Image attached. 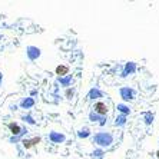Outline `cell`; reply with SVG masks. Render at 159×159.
<instances>
[{"label": "cell", "mask_w": 159, "mask_h": 159, "mask_svg": "<svg viewBox=\"0 0 159 159\" xmlns=\"http://www.w3.org/2000/svg\"><path fill=\"white\" fill-rule=\"evenodd\" d=\"M93 142L99 146V148H109L113 143V135L109 132H98L93 136Z\"/></svg>", "instance_id": "1"}, {"label": "cell", "mask_w": 159, "mask_h": 159, "mask_svg": "<svg viewBox=\"0 0 159 159\" xmlns=\"http://www.w3.org/2000/svg\"><path fill=\"white\" fill-rule=\"evenodd\" d=\"M93 112H95L96 115H99L100 118H105V116L107 115V112H109V106H107L105 102L99 100V102H96V103L93 105Z\"/></svg>", "instance_id": "2"}, {"label": "cell", "mask_w": 159, "mask_h": 159, "mask_svg": "<svg viewBox=\"0 0 159 159\" xmlns=\"http://www.w3.org/2000/svg\"><path fill=\"white\" fill-rule=\"evenodd\" d=\"M120 96H122V99L123 100H132V99H135V96H136V92L133 90V89H130V88H122L120 89Z\"/></svg>", "instance_id": "3"}, {"label": "cell", "mask_w": 159, "mask_h": 159, "mask_svg": "<svg viewBox=\"0 0 159 159\" xmlns=\"http://www.w3.org/2000/svg\"><path fill=\"white\" fill-rule=\"evenodd\" d=\"M49 138H50V141H52L53 143H62V142L66 141V136L59 132H52L49 135Z\"/></svg>", "instance_id": "4"}, {"label": "cell", "mask_w": 159, "mask_h": 159, "mask_svg": "<svg viewBox=\"0 0 159 159\" xmlns=\"http://www.w3.org/2000/svg\"><path fill=\"white\" fill-rule=\"evenodd\" d=\"M67 73H69V66H66V65H59L56 67V75H59L60 78L67 76Z\"/></svg>", "instance_id": "5"}, {"label": "cell", "mask_w": 159, "mask_h": 159, "mask_svg": "<svg viewBox=\"0 0 159 159\" xmlns=\"http://www.w3.org/2000/svg\"><path fill=\"white\" fill-rule=\"evenodd\" d=\"M7 128L10 129V132L13 133V135H19V133L22 132V129H20V126H19L16 122H10V123L7 125Z\"/></svg>", "instance_id": "6"}, {"label": "cell", "mask_w": 159, "mask_h": 159, "mask_svg": "<svg viewBox=\"0 0 159 159\" xmlns=\"http://www.w3.org/2000/svg\"><path fill=\"white\" fill-rule=\"evenodd\" d=\"M78 136L80 138H83V139H85V138H89L90 136V129H89V128H82V129H79V132H78Z\"/></svg>", "instance_id": "7"}, {"label": "cell", "mask_w": 159, "mask_h": 159, "mask_svg": "<svg viewBox=\"0 0 159 159\" xmlns=\"http://www.w3.org/2000/svg\"><path fill=\"white\" fill-rule=\"evenodd\" d=\"M89 119H90V120H92V122H96V120H102V122H100V125H103L105 123V120H106V119L105 118H100L99 115H96V113H95V112H90V113H89Z\"/></svg>", "instance_id": "8"}, {"label": "cell", "mask_w": 159, "mask_h": 159, "mask_svg": "<svg viewBox=\"0 0 159 159\" xmlns=\"http://www.w3.org/2000/svg\"><path fill=\"white\" fill-rule=\"evenodd\" d=\"M118 111L122 113V115H128V113H130V107L129 106H126V105H123V103H119L118 105Z\"/></svg>", "instance_id": "9"}, {"label": "cell", "mask_w": 159, "mask_h": 159, "mask_svg": "<svg viewBox=\"0 0 159 159\" xmlns=\"http://www.w3.org/2000/svg\"><path fill=\"white\" fill-rule=\"evenodd\" d=\"M135 69H136L135 63H132V62L128 63V65H126V67H125V72H123L122 76H126L128 73H133V72H135Z\"/></svg>", "instance_id": "10"}, {"label": "cell", "mask_w": 159, "mask_h": 159, "mask_svg": "<svg viewBox=\"0 0 159 159\" xmlns=\"http://www.w3.org/2000/svg\"><path fill=\"white\" fill-rule=\"evenodd\" d=\"M126 123V116L125 115H120V116H118L116 118V120H115V125L116 126H123Z\"/></svg>", "instance_id": "11"}, {"label": "cell", "mask_w": 159, "mask_h": 159, "mask_svg": "<svg viewBox=\"0 0 159 159\" xmlns=\"http://www.w3.org/2000/svg\"><path fill=\"white\" fill-rule=\"evenodd\" d=\"M89 98H90V99H95V98H102V93H100L98 89H92V90H90V93H89Z\"/></svg>", "instance_id": "12"}, {"label": "cell", "mask_w": 159, "mask_h": 159, "mask_svg": "<svg viewBox=\"0 0 159 159\" xmlns=\"http://www.w3.org/2000/svg\"><path fill=\"white\" fill-rule=\"evenodd\" d=\"M33 105H34L33 99H25V100L22 102V106H23V107H26V109H27V107H32Z\"/></svg>", "instance_id": "13"}, {"label": "cell", "mask_w": 159, "mask_h": 159, "mask_svg": "<svg viewBox=\"0 0 159 159\" xmlns=\"http://www.w3.org/2000/svg\"><path fill=\"white\" fill-rule=\"evenodd\" d=\"M72 82V78L70 76H65V78H60V83H62L63 86H69Z\"/></svg>", "instance_id": "14"}, {"label": "cell", "mask_w": 159, "mask_h": 159, "mask_svg": "<svg viewBox=\"0 0 159 159\" xmlns=\"http://www.w3.org/2000/svg\"><path fill=\"white\" fill-rule=\"evenodd\" d=\"M152 122H153V115H152V113H148V115L145 116V123H146V125H151Z\"/></svg>", "instance_id": "15"}, {"label": "cell", "mask_w": 159, "mask_h": 159, "mask_svg": "<svg viewBox=\"0 0 159 159\" xmlns=\"http://www.w3.org/2000/svg\"><path fill=\"white\" fill-rule=\"evenodd\" d=\"M73 93H75L73 89H67V90H66V98H67V99H72V96H73Z\"/></svg>", "instance_id": "16"}, {"label": "cell", "mask_w": 159, "mask_h": 159, "mask_svg": "<svg viewBox=\"0 0 159 159\" xmlns=\"http://www.w3.org/2000/svg\"><path fill=\"white\" fill-rule=\"evenodd\" d=\"M40 138L37 136V138H33V139H30V142H32V146H34V145H37V143H40Z\"/></svg>", "instance_id": "17"}, {"label": "cell", "mask_w": 159, "mask_h": 159, "mask_svg": "<svg viewBox=\"0 0 159 159\" xmlns=\"http://www.w3.org/2000/svg\"><path fill=\"white\" fill-rule=\"evenodd\" d=\"M23 146H25L26 149H30L32 148V142L30 141H23Z\"/></svg>", "instance_id": "18"}, {"label": "cell", "mask_w": 159, "mask_h": 159, "mask_svg": "<svg viewBox=\"0 0 159 159\" xmlns=\"http://www.w3.org/2000/svg\"><path fill=\"white\" fill-rule=\"evenodd\" d=\"M156 158H158V159H159V151H158V152H156Z\"/></svg>", "instance_id": "19"}]
</instances>
